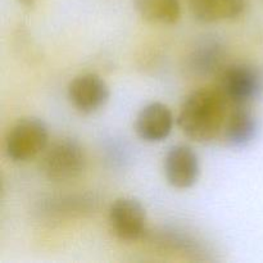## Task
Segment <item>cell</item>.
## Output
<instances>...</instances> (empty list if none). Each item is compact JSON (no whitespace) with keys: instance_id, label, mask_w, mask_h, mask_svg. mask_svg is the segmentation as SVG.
Returning a JSON list of instances; mask_svg holds the SVG:
<instances>
[{"instance_id":"cell-1","label":"cell","mask_w":263,"mask_h":263,"mask_svg":"<svg viewBox=\"0 0 263 263\" xmlns=\"http://www.w3.org/2000/svg\"><path fill=\"white\" fill-rule=\"evenodd\" d=\"M229 102L218 87H203L187 95L177 116L182 133L197 143H210L223 130Z\"/></svg>"},{"instance_id":"cell-2","label":"cell","mask_w":263,"mask_h":263,"mask_svg":"<svg viewBox=\"0 0 263 263\" xmlns=\"http://www.w3.org/2000/svg\"><path fill=\"white\" fill-rule=\"evenodd\" d=\"M86 163V153L81 144L73 139H59L45 149L41 171L50 181L68 182L84 174Z\"/></svg>"},{"instance_id":"cell-3","label":"cell","mask_w":263,"mask_h":263,"mask_svg":"<svg viewBox=\"0 0 263 263\" xmlns=\"http://www.w3.org/2000/svg\"><path fill=\"white\" fill-rule=\"evenodd\" d=\"M218 89L233 107L248 105L261 97L263 73L253 64H231L221 71Z\"/></svg>"},{"instance_id":"cell-4","label":"cell","mask_w":263,"mask_h":263,"mask_svg":"<svg viewBox=\"0 0 263 263\" xmlns=\"http://www.w3.org/2000/svg\"><path fill=\"white\" fill-rule=\"evenodd\" d=\"M48 126L40 118H22L12 126L5 138L7 156L14 162H28L45 152Z\"/></svg>"},{"instance_id":"cell-5","label":"cell","mask_w":263,"mask_h":263,"mask_svg":"<svg viewBox=\"0 0 263 263\" xmlns=\"http://www.w3.org/2000/svg\"><path fill=\"white\" fill-rule=\"evenodd\" d=\"M146 223V211L139 200L134 198H120L110 205V230L120 240H139L145 234Z\"/></svg>"},{"instance_id":"cell-6","label":"cell","mask_w":263,"mask_h":263,"mask_svg":"<svg viewBox=\"0 0 263 263\" xmlns=\"http://www.w3.org/2000/svg\"><path fill=\"white\" fill-rule=\"evenodd\" d=\"M109 86L95 73L74 77L68 86V98L73 107L84 115H91L104 107L109 100Z\"/></svg>"},{"instance_id":"cell-7","label":"cell","mask_w":263,"mask_h":263,"mask_svg":"<svg viewBox=\"0 0 263 263\" xmlns=\"http://www.w3.org/2000/svg\"><path fill=\"white\" fill-rule=\"evenodd\" d=\"M164 175L168 184L176 189L192 187L200 175L198 154L189 145L172 146L164 158Z\"/></svg>"},{"instance_id":"cell-8","label":"cell","mask_w":263,"mask_h":263,"mask_svg":"<svg viewBox=\"0 0 263 263\" xmlns=\"http://www.w3.org/2000/svg\"><path fill=\"white\" fill-rule=\"evenodd\" d=\"M174 115L166 104L153 102L141 108L135 120V131L139 138L148 143H158L171 134Z\"/></svg>"},{"instance_id":"cell-9","label":"cell","mask_w":263,"mask_h":263,"mask_svg":"<svg viewBox=\"0 0 263 263\" xmlns=\"http://www.w3.org/2000/svg\"><path fill=\"white\" fill-rule=\"evenodd\" d=\"M258 128V120L248 105H235L226 118L223 139L233 148H244L256 139Z\"/></svg>"},{"instance_id":"cell-10","label":"cell","mask_w":263,"mask_h":263,"mask_svg":"<svg viewBox=\"0 0 263 263\" xmlns=\"http://www.w3.org/2000/svg\"><path fill=\"white\" fill-rule=\"evenodd\" d=\"M225 48L217 39L207 37L199 41L187 57V69L194 76L208 77L222 71Z\"/></svg>"},{"instance_id":"cell-11","label":"cell","mask_w":263,"mask_h":263,"mask_svg":"<svg viewBox=\"0 0 263 263\" xmlns=\"http://www.w3.org/2000/svg\"><path fill=\"white\" fill-rule=\"evenodd\" d=\"M193 17L203 23L235 20L243 14L246 0H189Z\"/></svg>"},{"instance_id":"cell-12","label":"cell","mask_w":263,"mask_h":263,"mask_svg":"<svg viewBox=\"0 0 263 263\" xmlns=\"http://www.w3.org/2000/svg\"><path fill=\"white\" fill-rule=\"evenodd\" d=\"M134 5L143 20L156 25H174L181 15L180 0H135Z\"/></svg>"},{"instance_id":"cell-13","label":"cell","mask_w":263,"mask_h":263,"mask_svg":"<svg viewBox=\"0 0 263 263\" xmlns=\"http://www.w3.org/2000/svg\"><path fill=\"white\" fill-rule=\"evenodd\" d=\"M20 3L22 5H25V7H32L36 3V0H20Z\"/></svg>"}]
</instances>
